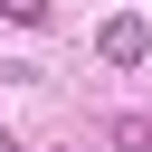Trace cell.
Masks as SVG:
<instances>
[{"instance_id":"obj_1","label":"cell","mask_w":152,"mask_h":152,"mask_svg":"<svg viewBox=\"0 0 152 152\" xmlns=\"http://www.w3.org/2000/svg\"><path fill=\"white\" fill-rule=\"evenodd\" d=\"M95 48H104V66H142V48H152V28H142V19L124 10V19H104V38H95Z\"/></svg>"},{"instance_id":"obj_2","label":"cell","mask_w":152,"mask_h":152,"mask_svg":"<svg viewBox=\"0 0 152 152\" xmlns=\"http://www.w3.org/2000/svg\"><path fill=\"white\" fill-rule=\"evenodd\" d=\"M104 133H114V152H152V114H114Z\"/></svg>"},{"instance_id":"obj_3","label":"cell","mask_w":152,"mask_h":152,"mask_svg":"<svg viewBox=\"0 0 152 152\" xmlns=\"http://www.w3.org/2000/svg\"><path fill=\"white\" fill-rule=\"evenodd\" d=\"M0 19H19V28H48V0H0Z\"/></svg>"},{"instance_id":"obj_4","label":"cell","mask_w":152,"mask_h":152,"mask_svg":"<svg viewBox=\"0 0 152 152\" xmlns=\"http://www.w3.org/2000/svg\"><path fill=\"white\" fill-rule=\"evenodd\" d=\"M0 152H19V142H10V133H0Z\"/></svg>"}]
</instances>
